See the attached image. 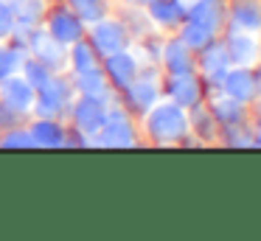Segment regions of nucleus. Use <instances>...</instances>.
<instances>
[{"instance_id":"nucleus-1","label":"nucleus","mask_w":261,"mask_h":241,"mask_svg":"<svg viewBox=\"0 0 261 241\" xmlns=\"http://www.w3.org/2000/svg\"><path fill=\"white\" fill-rule=\"evenodd\" d=\"M141 138L152 146H177L188 135V110L169 98H160L154 106H149L141 118Z\"/></svg>"},{"instance_id":"nucleus-35","label":"nucleus","mask_w":261,"mask_h":241,"mask_svg":"<svg viewBox=\"0 0 261 241\" xmlns=\"http://www.w3.org/2000/svg\"><path fill=\"white\" fill-rule=\"evenodd\" d=\"M121 3H149V0H121Z\"/></svg>"},{"instance_id":"nucleus-32","label":"nucleus","mask_w":261,"mask_h":241,"mask_svg":"<svg viewBox=\"0 0 261 241\" xmlns=\"http://www.w3.org/2000/svg\"><path fill=\"white\" fill-rule=\"evenodd\" d=\"M14 31V17H12V6L6 0H0V42L9 39Z\"/></svg>"},{"instance_id":"nucleus-8","label":"nucleus","mask_w":261,"mask_h":241,"mask_svg":"<svg viewBox=\"0 0 261 241\" xmlns=\"http://www.w3.org/2000/svg\"><path fill=\"white\" fill-rule=\"evenodd\" d=\"M205 82L199 78L197 70H186V73H166L163 76V98L174 101V104L191 110L194 104L205 101Z\"/></svg>"},{"instance_id":"nucleus-36","label":"nucleus","mask_w":261,"mask_h":241,"mask_svg":"<svg viewBox=\"0 0 261 241\" xmlns=\"http://www.w3.org/2000/svg\"><path fill=\"white\" fill-rule=\"evenodd\" d=\"M6 3H12V0H6Z\"/></svg>"},{"instance_id":"nucleus-26","label":"nucleus","mask_w":261,"mask_h":241,"mask_svg":"<svg viewBox=\"0 0 261 241\" xmlns=\"http://www.w3.org/2000/svg\"><path fill=\"white\" fill-rule=\"evenodd\" d=\"M68 6L79 14V20L85 22V25H93L96 20L113 14L115 0H68Z\"/></svg>"},{"instance_id":"nucleus-21","label":"nucleus","mask_w":261,"mask_h":241,"mask_svg":"<svg viewBox=\"0 0 261 241\" xmlns=\"http://www.w3.org/2000/svg\"><path fill=\"white\" fill-rule=\"evenodd\" d=\"M70 82H73L76 95H87V98L104 101V104H113L115 95H118V93L113 90V84L107 82V76H104L101 67H96V70H87V73H79V76H70Z\"/></svg>"},{"instance_id":"nucleus-19","label":"nucleus","mask_w":261,"mask_h":241,"mask_svg":"<svg viewBox=\"0 0 261 241\" xmlns=\"http://www.w3.org/2000/svg\"><path fill=\"white\" fill-rule=\"evenodd\" d=\"M158 65L163 67V73H186V70H197V53L182 42L177 34H166L163 37V48H160V59Z\"/></svg>"},{"instance_id":"nucleus-31","label":"nucleus","mask_w":261,"mask_h":241,"mask_svg":"<svg viewBox=\"0 0 261 241\" xmlns=\"http://www.w3.org/2000/svg\"><path fill=\"white\" fill-rule=\"evenodd\" d=\"M90 146H96L93 138H87L85 132L68 126V132H65V149H90Z\"/></svg>"},{"instance_id":"nucleus-9","label":"nucleus","mask_w":261,"mask_h":241,"mask_svg":"<svg viewBox=\"0 0 261 241\" xmlns=\"http://www.w3.org/2000/svg\"><path fill=\"white\" fill-rule=\"evenodd\" d=\"M107 106L104 101H96V98H87V95H73L68 112H65V123L79 132H85L87 138H93L96 143V135L104 123V115H107Z\"/></svg>"},{"instance_id":"nucleus-30","label":"nucleus","mask_w":261,"mask_h":241,"mask_svg":"<svg viewBox=\"0 0 261 241\" xmlns=\"http://www.w3.org/2000/svg\"><path fill=\"white\" fill-rule=\"evenodd\" d=\"M0 149H34L29 126H25V123H17V126L0 129Z\"/></svg>"},{"instance_id":"nucleus-16","label":"nucleus","mask_w":261,"mask_h":241,"mask_svg":"<svg viewBox=\"0 0 261 241\" xmlns=\"http://www.w3.org/2000/svg\"><path fill=\"white\" fill-rule=\"evenodd\" d=\"M143 6H146V14L152 20L154 31L174 34L182 25V20H186V11L191 6V0H149Z\"/></svg>"},{"instance_id":"nucleus-15","label":"nucleus","mask_w":261,"mask_h":241,"mask_svg":"<svg viewBox=\"0 0 261 241\" xmlns=\"http://www.w3.org/2000/svg\"><path fill=\"white\" fill-rule=\"evenodd\" d=\"M34 98H37V90L31 87L20 73H12V76L0 78V104L3 106L31 118V112H34Z\"/></svg>"},{"instance_id":"nucleus-24","label":"nucleus","mask_w":261,"mask_h":241,"mask_svg":"<svg viewBox=\"0 0 261 241\" xmlns=\"http://www.w3.org/2000/svg\"><path fill=\"white\" fill-rule=\"evenodd\" d=\"M54 0H12L14 28H40Z\"/></svg>"},{"instance_id":"nucleus-17","label":"nucleus","mask_w":261,"mask_h":241,"mask_svg":"<svg viewBox=\"0 0 261 241\" xmlns=\"http://www.w3.org/2000/svg\"><path fill=\"white\" fill-rule=\"evenodd\" d=\"M222 3H225V28L261 34V0H222Z\"/></svg>"},{"instance_id":"nucleus-23","label":"nucleus","mask_w":261,"mask_h":241,"mask_svg":"<svg viewBox=\"0 0 261 241\" xmlns=\"http://www.w3.org/2000/svg\"><path fill=\"white\" fill-rule=\"evenodd\" d=\"M188 132L199 140V146H216V140H219V123L211 115L205 101H199L188 110Z\"/></svg>"},{"instance_id":"nucleus-4","label":"nucleus","mask_w":261,"mask_h":241,"mask_svg":"<svg viewBox=\"0 0 261 241\" xmlns=\"http://www.w3.org/2000/svg\"><path fill=\"white\" fill-rule=\"evenodd\" d=\"M141 126H138V118L132 115L129 110L113 101L107 106V115H104V123L96 135V146L101 149H132V146H141Z\"/></svg>"},{"instance_id":"nucleus-2","label":"nucleus","mask_w":261,"mask_h":241,"mask_svg":"<svg viewBox=\"0 0 261 241\" xmlns=\"http://www.w3.org/2000/svg\"><path fill=\"white\" fill-rule=\"evenodd\" d=\"M222 31H225V3L222 0H191L186 20L174 34L197 53L211 39L222 37Z\"/></svg>"},{"instance_id":"nucleus-29","label":"nucleus","mask_w":261,"mask_h":241,"mask_svg":"<svg viewBox=\"0 0 261 241\" xmlns=\"http://www.w3.org/2000/svg\"><path fill=\"white\" fill-rule=\"evenodd\" d=\"M20 76H23L25 78V82H29L31 84V87H40V84H45L48 82V76H51V67H48V65H42V62L40 59H34V56H29V53H25V59H23V65H20Z\"/></svg>"},{"instance_id":"nucleus-5","label":"nucleus","mask_w":261,"mask_h":241,"mask_svg":"<svg viewBox=\"0 0 261 241\" xmlns=\"http://www.w3.org/2000/svg\"><path fill=\"white\" fill-rule=\"evenodd\" d=\"M76 90L73 82L65 70L51 73L45 84L37 87V98H34V112L31 115H40V118H65L70 101H73Z\"/></svg>"},{"instance_id":"nucleus-28","label":"nucleus","mask_w":261,"mask_h":241,"mask_svg":"<svg viewBox=\"0 0 261 241\" xmlns=\"http://www.w3.org/2000/svg\"><path fill=\"white\" fill-rule=\"evenodd\" d=\"M25 53H29V50L20 48L17 42L3 39V42H0V78H6V76H12V73H17L20 65H23V59H25Z\"/></svg>"},{"instance_id":"nucleus-22","label":"nucleus","mask_w":261,"mask_h":241,"mask_svg":"<svg viewBox=\"0 0 261 241\" xmlns=\"http://www.w3.org/2000/svg\"><path fill=\"white\" fill-rule=\"evenodd\" d=\"M115 14H118V20L124 22V28H126V34H129L132 42L154 34V25H152V20H149L146 6L143 3H115Z\"/></svg>"},{"instance_id":"nucleus-25","label":"nucleus","mask_w":261,"mask_h":241,"mask_svg":"<svg viewBox=\"0 0 261 241\" xmlns=\"http://www.w3.org/2000/svg\"><path fill=\"white\" fill-rule=\"evenodd\" d=\"M96 67H101V56L96 53V48L87 39H79V42L68 45V65H65L68 76H79V73L96 70Z\"/></svg>"},{"instance_id":"nucleus-34","label":"nucleus","mask_w":261,"mask_h":241,"mask_svg":"<svg viewBox=\"0 0 261 241\" xmlns=\"http://www.w3.org/2000/svg\"><path fill=\"white\" fill-rule=\"evenodd\" d=\"M253 84H255V101L261 98V62L253 67Z\"/></svg>"},{"instance_id":"nucleus-33","label":"nucleus","mask_w":261,"mask_h":241,"mask_svg":"<svg viewBox=\"0 0 261 241\" xmlns=\"http://www.w3.org/2000/svg\"><path fill=\"white\" fill-rule=\"evenodd\" d=\"M25 121H29L25 115H20V112H14V110H9V106L0 104V129L17 126V123H25Z\"/></svg>"},{"instance_id":"nucleus-18","label":"nucleus","mask_w":261,"mask_h":241,"mask_svg":"<svg viewBox=\"0 0 261 241\" xmlns=\"http://www.w3.org/2000/svg\"><path fill=\"white\" fill-rule=\"evenodd\" d=\"M31 135V143L34 149H65V132H68V123L65 118H40L31 115L25 121Z\"/></svg>"},{"instance_id":"nucleus-10","label":"nucleus","mask_w":261,"mask_h":241,"mask_svg":"<svg viewBox=\"0 0 261 241\" xmlns=\"http://www.w3.org/2000/svg\"><path fill=\"white\" fill-rule=\"evenodd\" d=\"M222 42H225L227 59L236 67H255L261 62V34L250 31H222Z\"/></svg>"},{"instance_id":"nucleus-3","label":"nucleus","mask_w":261,"mask_h":241,"mask_svg":"<svg viewBox=\"0 0 261 241\" xmlns=\"http://www.w3.org/2000/svg\"><path fill=\"white\" fill-rule=\"evenodd\" d=\"M163 67L154 65V62H146L141 65L138 76L126 84L124 90H118L115 101H118L124 110H129L135 118H141L149 106H154L160 98H163Z\"/></svg>"},{"instance_id":"nucleus-27","label":"nucleus","mask_w":261,"mask_h":241,"mask_svg":"<svg viewBox=\"0 0 261 241\" xmlns=\"http://www.w3.org/2000/svg\"><path fill=\"white\" fill-rule=\"evenodd\" d=\"M216 146H230V149H253L255 146V132L250 123L242 126H230V129H219V140Z\"/></svg>"},{"instance_id":"nucleus-14","label":"nucleus","mask_w":261,"mask_h":241,"mask_svg":"<svg viewBox=\"0 0 261 241\" xmlns=\"http://www.w3.org/2000/svg\"><path fill=\"white\" fill-rule=\"evenodd\" d=\"M25 50H29V56H34V59H40L42 65H48L54 73L65 70V65H68V48H65L62 42H57L42 25L31 31Z\"/></svg>"},{"instance_id":"nucleus-20","label":"nucleus","mask_w":261,"mask_h":241,"mask_svg":"<svg viewBox=\"0 0 261 241\" xmlns=\"http://www.w3.org/2000/svg\"><path fill=\"white\" fill-rule=\"evenodd\" d=\"M216 87L222 90L225 95L242 101V104H255V84H253V67H236L230 65L225 70V76L219 78Z\"/></svg>"},{"instance_id":"nucleus-6","label":"nucleus","mask_w":261,"mask_h":241,"mask_svg":"<svg viewBox=\"0 0 261 241\" xmlns=\"http://www.w3.org/2000/svg\"><path fill=\"white\" fill-rule=\"evenodd\" d=\"M42 28H45L57 42H62L65 48L79 42V39H85V34H87V25L68 6V0H54L48 14H45V20H42Z\"/></svg>"},{"instance_id":"nucleus-7","label":"nucleus","mask_w":261,"mask_h":241,"mask_svg":"<svg viewBox=\"0 0 261 241\" xmlns=\"http://www.w3.org/2000/svg\"><path fill=\"white\" fill-rule=\"evenodd\" d=\"M85 39L93 45V48H96L98 56L115 53V50L129 48V45H132L129 34H126L124 22L118 20V14H115V11H113V14H107V17H101V20H96L93 25H87Z\"/></svg>"},{"instance_id":"nucleus-12","label":"nucleus","mask_w":261,"mask_h":241,"mask_svg":"<svg viewBox=\"0 0 261 241\" xmlns=\"http://www.w3.org/2000/svg\"><path fill=\"white\" fill-rule=\"evenodd\" d=\"M101 70H104V76H107V82L113 84V90L118 93V90H124L126 84L138 76L141 59H138V53L129 45V48H121V50H115V53L101 56Z\"/></svg>"},{"instance_id":"nucleus-11","label":"nucleus","mask_w":261,"mask_h":241,"mask_svg":"<svg viewBox=\"0 0 261 241\" xmlns=\"http://www.w3.org/2000/svg\"><path fill=\"white\" fill-rule=\"evenodd\" d=\"M205 104H208L211 115L216 118L219 129H230V126L250 123V104H242V101L225 95L219 87H211L208 93H205Z\"/></svg>"},{"instance_id":"nucleus-13","label":"nucleus","mask_w":261,"mask_h":241,"mask_svg":"<svg viewBox=\"0 0 261 241\" xmlns=\"http://www.w3.org/2000/svg\"><path fill=\"white\" fill-rule=\"evenodd\" d=\"M227 67H230V59H227V50H225L222 37L211 39L205 48L197 50V73H199V78L205 82L208 90L219 84V78L225 76Z\"/></svg>"}]
</instances>
